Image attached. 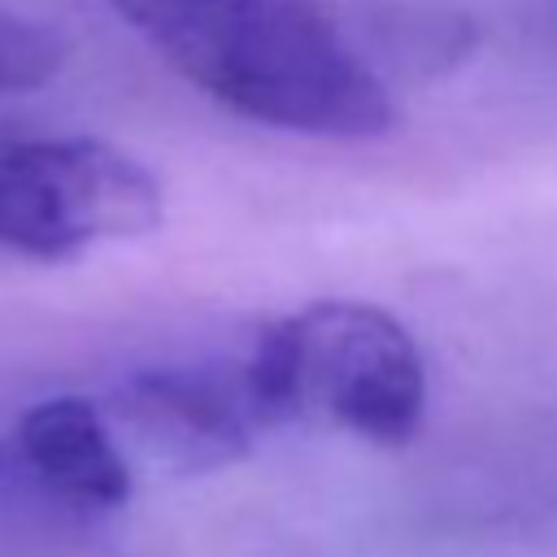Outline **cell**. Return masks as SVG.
I'll list each match as a JSON object with an SVG mask.
<instances>
[{"label": "cell", "mask_w": 557, "mask_h": 557, "mask_svg": "<svg viewBox=\"0 0 557 557\" xmlns=\"http://www.w3.org/2000/svg\"><path fill=\"white\" fill-rule=\"evenodd\" d=\"M109 413L148 457L174 470L231 466L270 426L244 361L144 370L113 392Z\"/></svg>", "instance_id": "4"}, {"label": "cell", "mask_w": 557, "mask_h": 557, "mask_svg": "<svg viewBox=\"0 0 557 557\" xmlns=\"http://www.w3.org/2000/svg\"><path fill=\"white\" fill-rule=\"evenodd\" d=\"M161 183L131 152L87 139H26L0 148V244L65 261L100 239H139L161 226Z\"/></svg>", "instance_id": "3"}, {"label": "cell", "mask_w": 557, "mask_h": 557, "mask_svg": "<svg viewBox=\"0 0 557 557\" xmlns=\"http://www.w3.org/2000/svg\"><path fill=\"white\" fill-rule=\"evenodd\" d=\"M265 422L322 418L370 444H409L426 409L413 335L379 305L322 300L261 331L244 357Z\"/></svg>", "instance_id": "2"}, {"label": "cell", "mask_w": 557, "mask_h": 557, "mask_svg": "<svg viewBox=\"0 0 557 557\" xmlns=\"http://www.w3.org/2000/svg\"><path fill=\"white\" fill-rule=\"evenodd\" d=\"M553 17H557V0H553Z\"/></svg>", "instance_id": "7"}, {"label": "cell", "mask_w": 557, "mask_h": 557, "mask_svg": "<svg viewBox=\"0 0 557 557\" xmlns=\"http://www.w3.org/2000/svg\"><path fill=\"white\" fill-rule=\"evenodd\" d=\"M13 457L44 496L70 509H117L131 496V470L113 426L83 396L30 405L13 426Z\"/></svg>", "instance_id": "5"}, {"label": "cell", "mask_w": 557, "mask_h": 557, "mask_svg": "<svg viewBox=\"0 0 557 557\" xmlns=\"http://www.w3.org/2000/svg\"><path fill=\"white\" fill-rule=\"evenodd\" d=\"M65 44L52 26L0 9V96L39 91L61 74Z\"/></svg>", "instance_id": "6"}, {"label": "cell", "mask_w": 557, "mask_h": 557, "mask_svg": "<svg viewBox=\"0 0 557 557\" xmlns=\"http://www.w3.org/2000/svg\"><path fill=\"white\" fill-rule=\"evenodd\" d=\"M187 83L239 117L318 135L374 139L396 109L313 0H109Z\"/></svg>", "instance_id": "1"}]
</instances>
